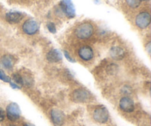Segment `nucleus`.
I'll list each match as a JSON object with an SVG mask.
<instances>
[{"instance_id": "2", "label": "nucleus", "mask_w": 151, "mask_h": 126, "mask_svg": "<svg viewBox=\"0 0 151 126\" xmlns=\"http://www.w3.org/2000/svg\"><path fill=\"white\" fill-rule=\"evenodd\" d=\"M93 117L94 120L99 123H106L109 118V111L104 106H98L94 109Z\"/></svg>"}, {"instance_id": "12", "label": "nucleus", "mask_w": 151, "mask_h": 126, "mask_svg": "<svg viewBox=\"0 0 151 126\" xmlns=\"http://www.w3.org/2000/svg\"><path fill=\"white\" fill-rule=\"evenodd\" d=\"M0 63H1V66L4 69H11L14 66L15 59L10 55H4L1 57Z\"/></svg>"}, {"instance_id": "9", "label": "nucleus", "mask_w": 151, "mask_h": 126, "mask_svg": "<svg viewBox=\"0 0 151 126\" xmlns=\"http://www.w3.org/2000/svg\"><path fill=\"white\" fill-rule=\"evenodd\" d=\"M78 55L84 61H88L94 57V50L89 46H83L78 50Z\"/></svg>"}, {"instance_id": "17", "label": "nucleus", "mask_w": 151, "mask_h": 126, "mask_svg": "<svg viewBox=\"0 0 151 126\" xmlns=\"http://www.w3.org/2000/svg\"><path fill=\"white\" fill-rule=\"evenodd\" d=\"M0 80H1V81L6 83L10 82V78L1 69H0Z\"/></svg>"}, {"instance_id": "14", "label": "nucleus", "mask_w": 151, "mask_h": 126, "mask_svg": "<svg viewBox=\"0 0 151 126\" xmlns=\"http://www.w3.org/2000/svg\"><path fill=\"white\" fill-rule=\"evenodd\" d=\"M110 55L115 60H121L125 56V51L120 47H114L111 49Z\"/></svg>"}, {"instance_id": "15", "label": "nucleus", "mask_w": 151, "mask_h": 126, "mask_svg": "<svg viewBox=\"0 0 151 126\" xmlns=\"http://www.w3.org/2000/svg\"><path fill=\"white\" fill-rule=\"evenodd\" d=\"M13 80L14 81V84H17V85H22L24 84V81H23V78L19 74L16 73V74H13Z\"/></svg>"}, {"instance_id": "16", "label": "nucleus", "mask_w": 151, "mask_h": 126, "mask_svg": "<svg viewBox=\"0 0 151 126\" xmlns=\"http://www.w3.org/2000/svg\"><path fill=\"white\" fill-rule=\"evenodd\" d=\"M127 4L130 6L131 7L133 8H136L138 7L140 4L139 0H126Z\"/></svg>"}, {"instance_id": "18", "label": "nucleus", "mask_w": 151, "mask_h": 126, "mask_svg": "<svg viewBox=\"0 0 151 126\" xmlns=\"http://www.w3.org/2000/svg\"><path fill=\"white\" fill-rule=\"evenodd\" d=\"M47 29L52 33H55L56 32V27L52 22H50V23L47 24Z\"/></svg>"}, {"instance_id": "7", "label": "nucleus", "mask_w": 151, "mask_h": 126, "mask_svg": "<svg viewBox=\"0 0 151 126\" xmlns=\"http://www.w3.org/2000/svg\"><path fill=\"white\" fill-rule=\"evenodd\" d=\"M50 116L54 125L55 126H61L65 120V115L63 112L58 109H52Z\"/></svg>"}, {"instance_id": "24", "label": "nucleus", "mask_w": 151, "mask_h": 126, "mask_svg": "<svg viewBox=\"0 0 151 126\" xmlns=\"http://www.w3.org/2000/svg\"><path fill=\"white\" fill-rule=\"evenodd\" d=\"M10 126H15V125H10Z\"/></svg>"}, {"instance_id": "5", "label": "nucleus", "mask_w": 151, "mask_h": 126, "mask_svg": "<svg viewBox=\"0 0 151 126\" xmlns=\"http://www.w3.org/2000/svg\"><path fill=\"white\" fill-rule=\"evenodd\" d=\"M60 7L65 15L69 19L75 16V8L72 0H61L60 2Z\"/></svg>"}, {"instance_id": "4", "label": "nucleus", "mask_w": 151, "mask_h": 126, "mask_svg": "<svg viewBox=\"0 0 151 126\" xmlns=\"http://www.w3.org/2000/svg\"><path fill=\"white\" fill-rule=\"evenodd\" d=\"M6 114L8 120L10 121L18 120L21 116V110L19 106H18L17 103H11L7 106L6 109Z\"/></svg>"}, {"instance_id": "19", "label": "nucleus", "mask_w": 151, "mask_h": 126, "mask_svg": "<svg viewBox=\"0 0 151 126\" xmlns=\"http://www.w3.org/2000/svg\"><path fill=\"white\" fill-rule=\"evenodd\" d=\"M5 117V113L1 108H0V122H2Z\"/></svg>"}, {"instance_id": "22", "label": "nucleus", "mask_w": 151, "mask_h": 126, "mask_svg": "<svg viewBox=\"0 0 151 126\" xmlns=\"http://www.w3.org/2000/svg\"><path fill=\"white\" fill-rule=\"evenodd\" d=\"M23 126H31V125H29V124H25V125H24Z\"/></svg>"}, {"instance_id": "3", "label": "nucleus", "mask_w": 151, "mask_h": 126, "mask_svg": "<svg viewBox=\"0 0 151 126\" xmlns=\"http://www.w3.org/2000/svg\"><path fill=\"white\" fill-rule=\"evenodd\" d=\"M22 30L27 35H34L39 30V24L34 19H27L22 24Z\"/></svg>"}, {"instance_id": "21", "label": "nucleus", "mask_w": 151, "mask_h": 126, "mask_svg": "<svg viewBox=\"0 0 151 126\" xmlns=\"http://www.w3.org/2000/svg\"><path fill=\"white\" fill-rule=\"evenodd\" d=\"M10 86H11L13 87V89H20V86H19V85H17V84H14V83H12L11 81H10Z\"/></svg>"}, {"instance_id": "1", "label": "nucleus", "mask_w": 151, "mask_h": 126, "mask_svg": "<svg viewBox=\"0 0 151 126\" xmlns=\"http://www.w3.org/2000/svg\"><path fill=\"white\" fill-rule=\"evenodd\" d=\"M94 27L89 22H84L77 27L75 30L76 37L80 39H88L94 33Z\"/></svg>"}, {"instance_id": "8", "label": "nucleus", "mask_w": 151, "mask_h": 126, "mask_svg": "<svg viewBox=\"0 0 151 126\" xmlns=\"http://www.w3.org/2000/svg\"><path fill=\"white\" fill-rule=\"evenodd\" d=\"M91 94L88 91L82 89H78L74 91L73 99L75 102L78 103H83L88 101L90 99Z\"/></svg>"}, {"instance_id": "10", "label": "nucleus", "mask_w": 151, "mask_h": 126, "mask_svg": "<svg viewBox=\"0 0 151 126\" xmlns=\"http://www.w3.org/2000/svg\"><path fill=\"white\" fill-rule=\"evenodd\" d=\"M119 107L123 112L131 113L134 110V102L128 97H124L119 100Z\"/></svg>"}, {"instance_id": "11", "label": "nucleus", "mask_w": 151, "mask_h": 126, "mask_svg": "<svg viewBox=\"0 0 151 126\" xmlns=\"http://www.w3.org/2000/svg\"><path fill=\"white\" fill-rule=\"evenodd\" d=\"M47 59L51 63H58L62 60V55L59 50L52 49L47 54Z\"/></svg>"}, {"instance_id": "20", "label": "nucleus", "mask_w": 151, "mask_h": 126, "mask_svg": "<svg viewBox=\"0 0 151 126\" xmlns=\"http://www.w3.org/2000/svg\"><path fill=\"white\" fill-rule=\"evenodd\" d=\"M64 55L68 60H69L70 62H72V63H74V62H75V60H73V58H72L69 55V54L66 51H64Z\"/></svg>"}, {"instance_id": "6", "label": "nucleus", "mask_w": 151, "mask_h": 126, "mask_svg": "<svg viewBox=\"0 0 151 126\" xmlns=\"http://www.w3.org/2000/svg\"><path fill=\"white\" fill-rule=\"evenodd\" d=\"M135 23L139 28L145 29L150 24V14L148 12H141L136 17Z\"/></svg>"}, {"instance_id": "23", "label": "nucleus", "mask_w": 151, "mask_h": 126, "mask_svg": "<svg viewBox=\"0 0 151 126\" xmlns=\"http://www.w3.org/2000/svg\"><path fill=\"white\" fill-rule=\"evenodd\" d=\"M139 1H149V0H139Z\"/></svg>"}, {"instance_id": "13", "label": "nucleus", "mask_w": 151, "mask_h": 126, "mask_svg": "<svg viewBox=\"0 0 151 126\" xmlns=\"http://www.w3.org/2000/svg\"><path fill=\"white\" fill-rule=\"evenodd\" d=\"M22 18H23V15L19 12H9L5 15L6 20L10 23H17L22 20Z\"/></svg>"}]
</instances>
